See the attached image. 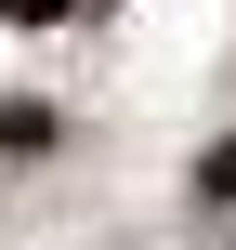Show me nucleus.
<instances>
[{
	"label": "nucleus",
	"instance_id": "1",
	"mask_svg": "<svg viewBox=\"0 0 236 250\" xmlns=\"http://www.w3.org/2000/svg\"><path fill=\"white\" fill-rule=\"evenodd\" d=\"M197 198H236V145H210V158H197Z\"/></svg>",
	"mask_w": 236,
	"mask_h": 250
},
{
	"label": "nucleus",
	"instance_id": "2",
	"mask_svg": "<svg viewBox=\"0 0 236 250\" xmlns=\"http://www.w3.org/2000/svg\"><path fill=\"white\" fill-rule=\"evenodd\" d=\"M0 13H13V26H53V13H66V0H0Z\"/></svg>",
	"mask_w": 236,
	"mask_h": 250
}]
</instances>
